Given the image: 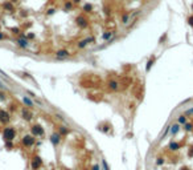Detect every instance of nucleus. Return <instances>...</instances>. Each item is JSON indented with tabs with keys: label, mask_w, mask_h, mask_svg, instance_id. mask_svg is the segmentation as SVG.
<instances>
[{
	"label": "nucleus",
	"mask_w": 193,
	"mask_h": 170,
	"mask_svg": "<svg viewBox=\"0 0 193 170\" xmlns=\"http://www.w3.org/2000/svg\"><path fill=\"white\" fill-rule=\"evenodd\" d=\"M75 25L78 27L80 29H86L90 25V20L85 13H81L75 17Z\"/></svg>",
	"instance_id": "f257e3e1"
},
{
	"label": "nucleus",
	"mask_w": 193,
	"mask_h": 170,
	"mask_svg": "<svg viewBox=\"0 0 193 170\" xmlns=\"http://www.w3.org/2000/svg\"><path fill=\"white\" fill-rule=\"evenodd\" d=\"M106 88L109 89L110 92H118L120 89V82L118 80H114V79H110L106 81Z\"/></svg>",
	"instance_id": "f03ea898"
},
{
	"label": "nucleus",
	"mask_w": 193,
	"mask_h": 170,
	"mask_svg": "<svg viewBox=\"0 0 193 170\" xmlns=\"http://www.w3.org/2000/svg\"><path fill=\"white\" fill-rule=\"evenodd\" d=\"M94 41H95V39L93 36H89V37H85V39H82V40H80L78 43L75 44V47L78 49H85L87 45H90L91 43H94Z\"/></svg>",
	"instance_id": "7ed1b4c3"
},
{
	"label": "nucleus",
	"mask_w": 193,
	"mask_h": 170,
	"mask_svg": "<svg viewBox=\"0 0 193 170\" xmlns=\"http://www.w3.org/2000/svg\"><path fill=\"white\" fill-rule=\"evenodd\" d=\"M15 136H16V130L13 128H5L4 132H3V138L5 141H12Z\"/></svg>",
	"instance_id": "20e7f679"
},
{
	"label": "nucleus",
	"mask_w": 193,
	"mask_h": 170,
	"mask_svg": "<svg viewBox=\"0 0 193 170\" xmlns=\"http://www.w3.org/2000/svg\"><path fill=\"white\" fill-rule=\"evenodd\" d=\"M70 51H67V49H58V51H56V53H54V56H56V59H58V60H65V59H69L70 57Z\"/></svg>",
	"instance_id": "39448f33"
},
{
	"label": "nucleus",
	"mask_w": 193,
	"mask_h": 170,
	"mask_svg": "<svg viewBox=\"0 0 193 170\" xmlns=\"http://www.w3.org/2000/svg\"><path fill=\"white\" fill-rule=\"evenodd\" d=\"M30 130H32V136H35V137H42L45 133V130L41 125H33Z\"/></svg>",
	"instance_id": "423d86ee"
},
{
	"label": "nucleus",
	"mask_w": 193,
	"mask_h": 170,
	"mask_svg": "<svg viewBox=\"0 0 193 170\" xmlns=\"http://www.w3.org/2000/svg\"><path fill=\"white\" fill-rule=\"evenodd\" d=\"M61 140H62V136H61L58 132H54L52 136H50V142L54 145V146H57V145H60V142H61Z\"/></svg>",
	"instance_id": "0eeeda50"
},
{
	"label": "nucleus",
	"mask_w": 193,
	"mask_h": 170,
	"mask_svg": "<svg viewBox=\"0 0 193 170\" xmlns=\"http://www.w3.org/2000/svg\"><path fill=\"white\" fill-rule=\"evenodd\" d=\"M35 144V136H24L22 137V145H25L27 148H30Z\"/></svg>",
	"instance_id": "6e6552de"
},
{
	"label": "nucleus",
	"mask_w": 193,
	"mask_h": 170,
	"mask_svg": "<svg viewBox=\"0 0 193 170\" xmlns=\"http://www.w3.org/2000/svg\"><path fill=\"white\" fill-rule=\"evenodd\" d=\"M114 36H115V31H112V29H110V31H105V32L102 33V40H105V41H110Z\"/></svg>",
	"instance_id": "1a4fd4ad"
},
{
	"label": "nucleus",
	"mask_w": 193,
	"mask_h": 170,
	"mask_svg": "<svg viewBox=\"0 0 193 170\" xmlns=\"http://www.w3.org/2000/svg\"><path fill=\"white\" fill-rule=\"evenodd\" d=\"M110 129H111V125L109 122H103V124H99L98 125V130H101L102 133H109L110 132Z\"/></svg>",
	"instance_id": "9d476101"
},
{
	"label": "nucleus",
	"mask_w": 193,
	"mask_h": 170,
	"mask_svg": "<svg viewBox=\"0 0 193 170\" xmlns=\"http://www.w3.org/2000/svg\"><path fill=\"white\" fill-rule=\"evenodd\" d=\"M30 165H32V169H33V170H38V169L41 167V165H42V161H41L40 157H35V158L32 159V164H30Z\"/></svg>",
	"instance_id": "9b49d317"
},
{
	"label": "nucleus",
	"mask_w": 193,
	"mask_h": 170,
	"mask_svg": "<svg viewBox=\"0 0 193 170\" xmlns=\"http://www.w3.org/2000/svg\"><path fill=\"white\" fill-rule=\"evenodd\" d=\"M130 21H131V16H130V13H128V12H123V13L120 15V23H122L123 25H127Z\"/></svg>",
	"instance_id": "f8f14e48"
},
{
	"label": "nucleus",
	"mask_w": 193,
	"mask_h": 170,
	"mask_svg": "<svg viewBox=\"0 0 193 170\" xmlns=\"http://www.w3.org/2000/svg\"><path fill=\"white\" fill-rule=\"evenodd\" d=\"M21 116H22V118L24 120H27V121H30L33 118V114H32V112H30L29 109H21Z\"/></svg>",
	"instance_id": "ddd939ff"
},
{
	"label": "nucleus",
	"mask_w": 193,
	"mask_h": 170,
	"mask_svg": "<svg viewBox=\"0 0 193 170\" xmlns=\"http://www.w3.org/2000/svg\"><path fill=\"white\" fill-rule=\"evenodd\" d=\"M8 121H9V113L5 112V110H3V109H0V122L7 124Z\"/></svg>",
	"instance_id": "4468645a"
},
{
	"label": "nucleus",
	"mask_w": 193,
	"mask_h": 170,
	"mask_svg": "<svg viewBox=\"0 0 193 170\" xmlns=\"http://www.w3.org/2000/svg\"><path fill=\"white\" fill-rule=\"evenodd\" d=\"M73 8H74V4L72 3V0H65V3H64V5H62V10H64L65 12H72Z\"/></svg>",
	"instance_id": "2eb2a0df"
},
{
	"label": "nucleus",
	"mask_w": 193,
	"mask_h": 170,
	"mask_svg": "<svg viewBox=\"0 0 193 170\" xmlns=\"http://www.w3.org/2000/svg\"><path fill=\"white\" fill-rule=\"evenodd\" d=\"M180 148H181V144L176 142V141H171V142H169V145H168V149L171 150V152H177Z\"/></svg>",
	"instance_id": "dca6fc26"
},
{
	"label": "nucleus",
	"mask_w": 193,
	"mask_h": 170,
	"mask_svg": "<svg viewBox=\"0 0 193 170\" xmlns=\"http://www.w3.org/2000/svg\"><path fill=\"white\" fill-rule=\"evenodd\" d=\"M180 130V124H173V125L169 126V132H171V136H176Z\"/></svg>",
	"instance_id": "f3484780"
},
{
	"label": "nucleus",
	"mask_w": 193,
	"mask_h": 170,
	"mask_svg": "<svg viewBox=\"0 0 193 170\" xmlns=\"http://www.w3.org/2000/svg\"><path fill=\"white\" fill-rule=\"evenodd\" d=\"M93 10H94V7H93V4H90V3H85L83 7H82L83 13H91Z\"/></svg>",
	"instance_id": "a211bd4d"
},
{
	"label": "nucleus",
	"mask_w": 193,
	"mask_h": 170,
	"mask_svg": "<svg viewBox=\"0 0 193 170\" xmlns=\"http://www.w3.org/2000/svg\"><path fill=\"white\" fill-rule=\"evenodd\" d=\"M17 45H19V47H21V48H27L28 45H29V43H28V40H27V37H21V39H19V40H17Z\"/></svg>",
	"instance_id": "6ab92c4d"
},
{
	"label": "nucleus",
	"mask_w": 193,
	"mask_h": 170,
	"mask_svg": "<svg viewBox=\"0 0 193 170\" xmlns=\"http://www.w3.org/2000/svg\"><path fill=\"white\" fill-rule=\"evenodd\" d=\"M58 133L62 136V137H65V136H67L69 133H70V130H69L66 126H64V125H61V126H58Z\"/></svg>",
	"instance_id": "aec40b11"
},
{
	"label": "nucleus",
	"mask_w": 193,
	"mask_h": 170,
	"mask_svg": "<svg viewBox=\"0 0 193 170\" xmlns=\"http://www.w3.org/2000/svg\"><path fill=\"white\" fill-rule=\"evenodd\" d=\"M155 60H156V57H155V56H151V57H150V60L147 61V65H145V72H150V71H151V67L153 65Z\"/></svg>",
	"instance_id": "412c9836"
},
{
	"label": "nucleus",
	"mask_w": 193,
	"mask_h": 170,
	"mask_svg": "<svg viewBox=\"0 0 193 170\" xmlns=\"http://www.w3.org/2000/svg\"><path fill=\"white\" fill-rule=\"evenodd\" d=\"M177 122H179L180 125H184L185 122H188V117H187L185 114H180L179 118H177Z\"/></svg>",
	"instance_id": "4be33fe9"
},
{
	"label": "nucleus",
	"mask_w": 193,
	"mask_h": 170,
	"mask_svg": "<svg viewBox=\"0 0 193 170\" xmlns=\"http://www.w3.org/2000/svg\"><path fill=\"white\" fill-rule=\"evenodd\" d=\"M184 130L185 132H192L193 130V124L192 122H185L184 124Z\"/></svg>",
	"instance_id": "5701e85b"
},
{
	"label": "nucleus",
	"mask_w": 193,
	"mask_h": 170,
	"mask_svg": "<svg viewBox=\"0 0 193 170\" xmlns=\"http://www.w3.org/2000/svg\"><path fill=\"white\" fill-rule=\"evenodd\" d=\"M22 101H24V104L28 106V108H32L33 106V102H32V100H29L27 96H24V97H22Z\"/></svg>",
	"instance_id": "b1692460"
},
{
	"label": "nucleus",
	"mask_w": 193,
	"mask_h": 170,
	"mask_svg": "<svg viewBox=\"0 0 193 170\" xmlns=\"http://www.w3.org/2000/svg\"><path fill=\"white\" fill-rule=\"evenodd\" d=\"M3 7H4V8H5L7 11H9V12H13V10H15V8H13V5H12L11 3H4V5H3Z\"/></svg>",
	"instance_id": "393cba45"
},
{
	"label": "nucleus",
	"mask_w": 193,
	"mask_h": 170,
	"mask_svg": "<svg viewBox=\"0 0 193 170\" xmlns=\"http://www.w3.org/2000/svg\"><path fill=\"white\" fill-rule=\"evenodd\" d=\"M156 165H157V166H161V165H164V158L159 157V158L156 159Z\"/></svg>",
	"instance_id": "a878e982"
},
{
	"label": "nucleus",
	"mask_w": 193,
	"mask_h": 170,
	"mask_svg": "<svg viewBox=\"0 0 193 170\" xmlns=\"http://www.w3.org/2000/svg\"><path fill=\"white\" fill-rule=\"evenodd\" d=\"M103 11H105V15H106V16H110V15H111V8H109V7H105Z\"/></svg>",
	"instance_id": "bb28decb"
},
{
	"label": "nucleus",
	"mask_w": 193,
	"mask_h": 170,
	"mask_svg": "<svg viewBox=\"0 0 193 170\" xmlns=\"http://www.w3.org/2000/svg\"><path fill=\"white\" fill-rule=\"evenodd\" d=\"M184 114L187 116V117H188V116H193V108H190V109H187V110L184 112Z\"/></svg>",
	"instance_id": "cd10ccee"
},
{
	"label": "nucleus",
	"mask_w": 193,
	"mask_h": 170,
	"mask_svg": "<svg viewBox=\"0 0 193 170\" xmlns=\"http://www.w3.org/2000/svg\"><path fill=\"white\" fill-rule=\"evenodd\" d=\"M188 157H189V158H193V145L189 146V149H188Z\"/></svg>",
	"instance_id": "c85d7f7f"
},
{
	"label": "nucleus",
	"mask_w": 193,
	"mask_h": 170,
	"mask_svg": "<svg viewBox=\"0 0 193 170\" xmlns=\"http://www.w3.org/2000/svg\"><path fill=\"white\" fill-rule=\"evenodd\" d=\"M187 21H188V24L193 28V15H190V16H188V19H187Z\"/></svg>",
	"instance_id": "c756f323"
},
{
	"label": "nucleus",
	"mask_w": 193,
	"mask_h": 170,
	"mask_svg": "<svg viewBox=\"0 0 193 170\" xmlns=\"http://www.w3.org/2000/svg\"><path fill=\"white\" fill-rule=\"evenodd\" d=\"M102 166H103V170H110V167H109V165H107L106 159H102Z\"/></svg>",
	"instance_id": "7c9ffc66"
},
{
	"label": "nucleus",
	"mask_w": 193,
	"mask_h": 170,
	"mask_svg": "<svg viewBox=\"0 0 193 170\" xmlns=\"http://www.w3.org/2000/svg\"><path fill=\"white\" fill-rule=\"evenodd\" d=\"M56 12V8H49L48 11H46V15H48V16H50V15H53Z\"/></svg>",
	"instance_id": "2f4dec72"
},
{
	"label": "nucleus",
	"mask_w": 193,
	"mask_h": 170,
	"mask_svg": "<svg viewBox=\"0 0 193 170\" xmlns=\"http://www.w3.org/2000/svg\"><path fill=\"white\" fill-rule=\"evenodd\" d=\"M91 170H101V166H99L98 164H95V165H93Z\"/></svg>",
	"instance_id": "473e14b6"
},
{
	"label": "nucleus",
	"mask_w": 193,
	"mask_h": 170,
	"mask_svg": "<svg viewBox=\"0 0 193 170\" xmlns=\"http://www.w3.org/2000/svg\"><path fill=\"white\" fill-rule=\"evenodd\" d=\"M27 39H29V40L35 39V33H28V35H27Z\"/></svg>",
	"instance_id": "72a5a7b5"
},
{
	"label": "nucleus",
	"mask_w": 193,
	"mask_h": 170,
	"mask_svg": "<svg viewBox=\"0 0 193 170\" xmlns=\"http://www.w3.org/2000/svg\"><path fill=\"white\" fill-rule=\"evenodd\" d=\"M12 32L13 33H20V29L19 28H12Z\"/></svg>",
	"instance_id": "f704fd0d"
},
{
	"label": "nucleus",
	"mask_w": 193,
	"mask_h": 170,
	"mask_svg": "<svg viewBox=\"0 0 193 170\" xmlns=\"http://www.w3.org/2000/svg\"><path fill=\"white\" fill-rule=\"evenodd\" d=\"M72 3L75 5V4H80V3H81V0H72Z\"/></svg>",
	"instance_id": "c9c22d12"
},
{
	"label": "nucleus",
	"mask_w": 193,
	"mask_h": 170,
	"mask_svg": "<svg viewBox=\"0 0 193 170\" xmlns=\"http://www.w3.org/2000/svg\"><path fill=\"white\" fill-rule=\"evenodd\" d=\"M165 37H167V35H164V37H161V39H160V44H163V41L165 40Z\"/></svg>",
	"instance_id": "e433bc0d"
},
{
	"label": "nucleus",
	"mask_w": 193,
	"mask_h": 170,
	"mask_svg": "<svg viewBox=\"0 0 193 170\" xmlns=\"http://www.w3.org/2000/svg\"><path fill=\"white\" fill-rule=\"evenodd\" d=\"M7 148H12V144L8 142V141H7Z\"/></svg>",
	"instance_id": "4c0bfd02"
},
{
	"label": "nucleus",
	"mask_w": 193,
	"mask_h": 170,
	"mask_svg": "<svg viewBox=\"0 0 193 170\" xmlns=\"http://www.w3.org/2000/svg\"><path fill=\"white\" fill-rule=\"evenodd\" d=\"M3 39H5V36H4L2 32H0V40H3Z\"/></svg>",
	"instance_id": "58836bf2"
},
{
	"label": "nucleus",
	"mask_w": 193,
	"mask_h": 170,
	"mask_svg": "<svg viewBox=\"0 0 193 170\" xmlns=\"http://www.w3.org/2000/svg\"><path fill=\"white\" fill-rule=\"evenodd\" d=\"M180 170H189V167H187V166H183Z\"/></svg>",
	"instance_id": "ea45409f"
},
{
	"label": "nucleus",
	"mask_w": 193,
	"mask_h": 170,
	"mask_svg": "<svg viewBox=\"0 0 193 170\" xmlns=\"http://www.w3.org/2000/svg\"><path fill=\"white\" fill-rule=\"evenodd\" d=\"M190 10H192V12H193V4L190 5Z\"/></svg>",
	"instance_id": "a19ab883"
},
{
	"label": "nucleus",
	"mask_w": 193,
	"mask_h": 170,
	"mask_svg": "<svg viewBox=\"0 0 193 170\" xmlns=\"http://www.w3.org/2000/svg\"><path fill=\"white\" fill-rule=\"evenodd\" d=\"M192 132H193V130H192Z\"/></svg>",
	"instance_id": "79ce46f5"
}]
</instances>
